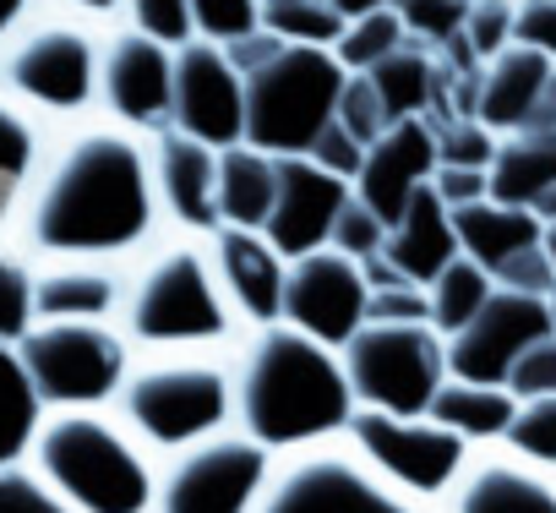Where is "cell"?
<instances>
[{
	"label": "cell",
	"instance_id": "4dcf8cb0",
	"mask_svg": "<svg viewBox=\"0 0 556 513\" xmlns=\"http://www.w3.org/2000/svg\"><path fill=\"white\" fill-rule=\"evenodd\" d=\"M39 426H45V404L17 361V345H0V470L28 464Z\"/></svg>",
	"mask_w": 556,
	"mask_h": 513
},
{
	"label": "cell",
	"instance_id": "681fc988",
	"mask_svg": "<svg viewBox=\"0 0 556 513\" xmlns=\"http://www.w3.org/2000/svg\"><path fill=\"white\" fill-rule=\"evenodd\" d=\"M431 191L442 197L447 213H458V208H469V202H485V197H491V180H485V170H447V164H437Z\"/></svg>",
	"mask_w": 556,
	"mask_h": 513
},
{
	"label": "cell",
	"instance_id": "ac0fdd59",
	"mask_svg": "<svg viewBox=\"0 0 556 513\" xmlns=\"http://www.w3.org/2000/svg\"><path fill=\"white\" fill-rule=\"evenodd\" d=\"M344 202H350V186L323 175L312 159H278V186H273L262 240L285 256V263L328 251V235H333V218H339Z\"/></svg>",
	"mask_w": 556,
	"mask_h": 513
},
{
	"label": "cell",
	"instance_id": "9a60e30c",
	"mask_svg": "<svg viewBox=\"0 0 556 513\" xmlns=\"http://www.w3.org/2000/svg\"><path fill=\"white\" fill-rule=\"evenodd\" d=\"M545 334H551L545 301L513 296V290H491V301L480 306V317L447 339V377L507 388V372L518 366V355L529 345H540Z\"/></svg>",
	"mask_w": 556,
	"mask_h": 513
},
{
	"label": "cell",
	"instance_id": "f5cc1de1",
	"mask_svg": "<svg viewBox=\"0 0 556 513\" xmlns=\"http://www.w3.org/2000/svg\"><path fill=\"white\" fill-rule=\"evenodd\" d=\"M66 7L77 17H115V12H126V0H66Z\"/></svg>",
	"mask_w": 556,
	"mask_h": 513
},
{
	"label": "cell",
	"instance_id": "cb8c5ba5",
	"mask_svg": "<svg viewBox=\"0 0 556 513\" xmlns=\"http://www.w3.org/2000/svg\"><path fill=\"white\" fill-rule=\"evenodd\" d=\"M458 256V235H453V213L442 208V197L426 186V191H415V202L404 208V218L388 229V240H382V263L399 274V279H409V285H431L447 263Z\"/></svg>",
	"mask_w": 556,
	"mask_h": 513
},
{
	"label": "cell",
	"instance_id": "e575fe53",
	"mask_svg": "<svg viewBox=\"0 0 556 513\" xmlns=\"http://www.w3.org/2000/svg\"><path fill=\"white\" fill-rule=\"evenodd\" d=\"M34 290H39V268L17 251H0V345H23L39 328Z\"/></svg>",
	"mask_w": 556,
	"mask_h": 513
},
{
	"label": "cell",
	"instance_id": "6f0895ef",
	"mask_svg": "<svg viewBox=\"0 0 556 513\" xmlns=\"http://www.w3.org/2000/svg\"><path fill=\"white\" fill-rule=\"evenodd\" d=\"M545 317H551V334H556V285H551V296H545Z\"/></svg>",
	"mask_w": 556,
	"mask_h": 513
},
{
	"label": "cell",
	"instance_id": "3957f363",
	"mask_svg": "<svg viewBox=\"0 0 556 513\" xmlns=\"http://www.w3.org/2000/svg\"><path fill=\"white\" fill-rule=\"evenodd\" d=\"M28 464L72 513H153L159 470L148 448L121 426V415L104 410L45 415Z\"/></svg>",
	"mask_w": 556,
	"mask_h": 513
},
{
	"label": "cell",
	"instance_id": "e0dca14e",
	"mask_svg": "<svg viewBox=\"0 0 556 513\" xmlns=\"http://www.w3.org/2000/svg\"><path fill=\"white\" fill-rule=\"evenodd\" d=\"M469 115L496 132H556V66L523 45L502 50L496 61L480 66L475 88H469Z\"/></svg>",
	"mask_w": 556,
	"mask_h": 513
},
{
	"label": "cell",
	"instance_id": "7402d4cb",
	"mask_svg": "<svg viewBox=\"0 0 556 513\" xmlns=\"http://www.w3.org/2000/svg\"><path fill=\"white\" fill-rule=\"evenodd\" d=\"M148 153H153L159 208L191 235H213L218 229V153L180 132H159Z\"/></svg>",
	"mask_w": 556,
	"mask_h": 513
},
{
	"label": "cell",
	"instance_id": "83f0119b",
	"mask_svg": "<svg viewBox=\"0 0 556 513\" xmlns=\"http://www.w3.org/2000/svg\"><path fill=\"white\" fill-rule=\"evenodd\" d=\"M278 186V159L256 148H224L218 153V229H262Z\"/></svg>",
	"mask_w": 556,
	"mask_h": 513
},
{
	"label": "cell",
	"instance_id": "4316f807",
	"mask_svg": "<svg viewBox=\"0 0 556 513\" xmlns=\"http://www.w3.org/2000/svg\"><path fill=\"white\" fill-rule=\"evenodd\" d=\"M485 180H491V202L534 213V202L556 186V132H513V137H502Z\"/></svg>",
	"mask_w": 556,
	"mask_h": 513
},
{
	"label": "cell",
	"instance_id": "f6af8a7d",
	"mask_svg": "<svg viewBox=\"0 0 556 513\" xmlns=\"http://www.w3.org/2000/svg\"><path fill=\"white\" fill-rule=\"evenodd\" d=\"M0 513H72V508L34 475V464H7L0 470Z\"/></svg>",
	"mask_w": 556,
	"mask_h": 513
},
{
	"label": "cell",
	"instance_id": "74e56055",
	"mask_svg": "<svg viewBox=\"0 0 556 513\" xmlns=\"http://www.w3.org/2000/svg\"><path fill=\"white\" fill-rule=\"evenodd\" d=\"M464 12H469V0H393V17L420 50H447L464 34Z\"/></svg>",
	"mask_w": 556,
	"mask_h": 513
},
{
	"label": "cell",
	"instance_id": "8fae6325",
	"mask_svg": "<svg viewBox=\"0 0 556 513\" xmlns=\"http://www.w3.org/2000/svg\"><path fill=\"white\" fill-rule=\"evenodd\" d=\"M256 513H431V508L388 486L350 442H328L273 464Z\"/></svg>",
	"mask_w": 556,
	"mask_h": 513
},
{
	"label": "cell",
	"instance_id": "60d3db41",
	"mask_svg": "<svg viewBox=\"0 0 556 513\" xmlns=\"http://www.w3.org/2000/svg\"><path fill=\"white\" fill-rule=\"evenodd\" d=\"M382 240H388V224L350 191V202L339 208L333 218V235H328V251L350 256V263H371V256H382Z\"/></svg>",
	"mask_w": 556,
	"mask_h": 513
},
{
	"label": "cell",
	"instance_id": "f907efd6",
	"mask_svg": "<svg viewBox=\"0 0 556 513\" xmlns=\"http://www.w3.org/2000/svg\"><path fill=\"white\" fill-rule=\"evenodd\" d=\"M278 50H285V45H278V39H273V34L262 28V34H251V39H240V45H229L224 55H229V66H235V72L245 77V72H256L262 61H273Z\"/></svg>",
	"mask_w": 556,
	"mask_h": 513
},
{
	"label": "cell",
	"instance_id": "d6a6232c",
	"mask_svg": "<svg viewBox=\"0 0 556 513\" xmlns=\"http://www.w3.org/2000/svg\"><path fill=\"white\" fill-rule=\"evenodd\" d=\"M262 28L278 45L333 50L344 34V17L333 12V0H262Z\"/></svg>",
	"mask_w": 556,
	"mask_h": 513
},
{
	"label": "cell",
	"instance_id": "484cf974",
	"mask_svg": "<svg viewBox=\"0 0 556 513\" xmlns=\"http://www.w3.org/2000/svg\"><path fill=\"white\" fill-rule=\"evenodd\" d=\"M513 410H518V399L507 393V388H485V383H458V377H447L442 388H437V399H431V421L437 426H447L464 448H502V437H507V426H513Z\"/></svg>",
	"mask_w": 556,
	"mask_h": 513
},
{
	"label": "cell",
	"instance_id": "c3c4849f",
	"mask_svg": "<svg viewBox=\"0 0 556 513\" xmlns=\"http://www.w3.org/2000/svg\"><path fill=\"white\" fill-rule=\"evenodd\" d=\"M513 45H523V50H534L556 66V0H518Z\"/></svg>",
	"mask_w": 556,
	"mask_h": 513
},
{
	"label": "cell",
	"instance_id": "8d00e7d4",
	"mask_svg": "<svg viewBox=\"0 0 556 513\" xmlns=\"http://www.w3.org/2000/svg\"><path fill=\"white\" fill-rule=\"evenodd\" d=\"M502 448L534 470H551L556 475V399H523L513 410V426L502 437Z\"/></svg>",
	"mask_w": 556,
	"mask_h": 513
},
{
	"label": "cell",
	"instance_id": "8992f818",
	"mask_svg": "<svg viewBox=\"0 0 556 513\" xmlns=\"http://www.w3.org/2000/svg\"><path fill=\"white\" fill-rule=\"evenodd\" d=\"M344 93V66L333 50L285 45L273 61L245 72V148L267 159H306L333 126Z\"/></svg>",
	"mask_w": 556,
	"mask_h": 513
},
{
	"label": "cell",
	"instance_id": "5b68a950",
	"mask_svg": "<svg viewBox=\"0 0 556 513\" xmlns=\"http://www.w3.org/2000/svg\"><path fill=\"white\" fill-rule=\"evenodd\" d=\"M121 426L148 453H186L218 437L235 415V377L213 355H153L131 366L121 399Z\"/></svg>",
	"mask_w": 556,
	"mask_h": 513
},
{
	"label": "cell",
	"instance_id": "ab89813d",
	"mask_svg": "<svg viewBox=\"0 0 556 513\" xmlns=\"http://www.w3.org/2000/svg\"><path fill=\"white\" fill-rule=\"evenodd\" d=\"M437 164L447 170H491L496 159V132H485L475 115H458V121H437Z\"/></svg>",
	"mask_w": 556,
	"mask_h": 513
},
{
	"label": "cell",
	"instance_id": "b9f144b4",
	"mask_svg": "<svg viewBox=\"0 0 556 513\" xmlns=\"http://www.w3.org/2000/svg\"><path fill=\"white\" fill-rule=\"evenodd\" d=\"M126 17H131V34L164 45V50H186L197 34H191V0H126Z\"/></svg>",
	"mask_w": 556,
	"mask_h": 513
},
{
	"label": "cell",
	"instance_id": "bcb514c9",
	"mask_svg": "<svg viewBox=\"0 0 556 513\" xmlns=\"http://www.w3.org/2000/svg\"><path fill=\"white\" fill-rule=\"evenodd\" d=\"M306 159H312L323 175H333V180H344V186L355 191V180H361V164H366V148H361V142H355V137H350V132L333 121V126H328V132L312 142V153H306Z\"/></svg>",
	"mask_w": 556,
	"mask_h": 513
},
{
	"label": "cell",
	"instance_id": "11a10c76",
	"mask_svg": "<svg viewBox=\"0 0 556 513\" xmlns=\"http://www.w3.org/2000/svg\"><path fill=\"white\" fill-rule=\"evenodd\" d=\"M534 218H540V224H556V186H551V191L534 202Z\"/></svg>",
	"mask_w": 556,
	"mask_h": 513
},
{
	"label": "cell",
	"instance_id": "d4e9b609",
	"mask_svg": "<svg viewBox=\"0 0 556 513\" xmlns=\"http://www.w3.org/2000/svg\"><path fill=\"white\" fill-rule=\"evenodd\" d=\"M453 235H458V256L480 263L496 285V274L513 263V256L545 246V224L529 213V208H507V202H469L453 213Z\"/></svg>",
	"mask_w": 556,
	"mask_h": 513
},
{
	"label": "cell",
	"instance_id": "816d5d0a",
	"mask_svg": "<svg viewBox=\"0 0 556 513\" xmlns=\"http://www.w3.org/2000/svg\"><path fill=\"white\" fill-rule=\"evenodd\" d=\"M28 7H34V0H0V45H12V39H17Z\"/></svg>",
	"mask_w": 556,
	"mask_h": 513
},
{
	"label": "cell",
	"instance_id": "603a6c76",
	"mask_svg": "<svg viewBox=\"0 0 556 513\" xmlns=\"http://www.w3.org/2000/svg\"><path fill=\"white\" fill-rule=\"evenodd\" d=\"M39 323H115L126 312V279L110 263H50L34 290Z\"/></svg>",
	"mask_w": 556,
	"mask_h": 513
},
{
	"label": "cell",
	"instance_id": "7dc6e473",
	"mask_svg": "<svg viewBox=\"0 0 556 513\" xmlns=\"http://www.w3.org/2000/svg\"><path fill=\"white\" fill-rule=\"evenodd\" d=\"M366 323H431V301L420 285L399 279V285L366 296Z\"/></svg>",
	"mask_w": 556,
	"mask_h": 513
},
{
	"label": "cell",
	"instance_id": "d6986e66",
	"mask_svg": "<svg viewBox=\"0 0 556 513\" xmlns=\"http://www.w3.org/2000/svg\"><path fill=\"white\" fill-rule=\"evenodd\" d=\"M431 175H437V132H431V121H399L366 148L355 197L393 229L404 218V208L415 202V191L431 186Z\"/></svg>",
	"mask_w": 556,
	"mask_h": 513
},
{
	"label": "cell",
	"instance_id": "ffe728a7",
	"mask_svg": "<svg viewBox=\"0 0 556 513\" xmlns=\"http://www.w3.org/2000/svg\"><path fill=\"white\" fill-rule=\"evenodd\" d=\"M207 263H213L218 290H224L235 317H245L256 328H273L278 317H285V274H290V263L262 240V229H213Z\"/></svg>",
	"mask_w": 556,
	"mask_h": 513
},
{
	"label": "cell",
	"instance_id": "836d02e7",
	"mask_svg": "<svg viewBox=\"0 0 556 513\" xmlns=\"http://www.w3.org/2000/svg\"><path fill=\"white\" fill-rule=\"evenodd\" d=\"M404 45H409V34H404V23H399L393 7H388V12L350 17L344 34H339V45H333V61L344 66V77H355V72L382 66V61H388L393 50H404Z\"/></svg>",
	"mask_w": 556,
	"mask_h": 513
},
{
	"label": "cell",
	"instance_id": "2e32d148",
	"mask_svg": "<svg viewBox=\"0 0 556 513\" xmlns=\"http://www.w3.org/2000/svg\"><path fill=\"white\" fill-rule=\"evenodd\" d=\"M169 88H175V50L115 34L99 55V104L115 115L121 132H169Z\"/></svg>",
	"mask_w": 556,
	"mask_h": 513
},
{
	"label": "cell",
	"instance_id": "4fadbf2b",
	"mask_svg": "<svg viewBox=\"0 0 556 513\" xmlns=\"http://www.w3.org/2000/svg\"><path fill=\"white\" fill-rule=\"evenodd\" d=\"M169 132L224 153L245 142V77L229 66L218 45L191 39L175 50V88H169Z\"/></svg>",
	"mask_w": 556,
	"mask_h": 513
},
{
	"label": "cell",
	"instance_id": "7a4b0ae2",
	"mask_svg": "<svg viewBox=\"0 0 556 513\" xmlns=\"http://www.w3.org/2000/svg\"><path fill=\"white\" fill-rule=\"evenodd\" d=\"M235 415L251 442L267 453H306L328 448L350 431L355 393L344 377L339 350L273 323L235 361Z\"/></svg>",
	"mask_w": 556,
	"mask_h": 513
},
{
	"label": "cell",
	"instance_id": "f1b7e54d",
	"mask_svg": "<svg viewBox=\"0 0 556 513\" xmlns=\"http://www.w3.org/2000/svg\"><path fill=\"white\" fill-rule=\"evenodd\" d=\"M39 164H45L39 115H28L17 99L0 93V229L23 213V202L39 180Z\"/></svg>",
	"mask_w": 556,
	"mask_h": 513
},
{
	"label": "cell",
	"instance_id": "f546056e",
	"mask_svg": "<svg viewBox=\"0 0 556 513\" xmlns=\"http://www.w3.org/2000/svg\"><path fill=\"white\" fill-rule=\"evenodd\" d=\"M366 77H371V88H377V99H382V110H388L393 126L399 121H426V110L437 104V55L420 50V45L393 50Z\"/></svg>",
	"mask_w": 556,
	"mask_h": 513
},
{
	"label": "cell",
	"instance_id": "db71d44e",
	"mask_svg": "<svg viewBox=\"0 0 556 513\" xmlns=\"http://www.w3.org/2000/svg\"><path fill=\"white\" fill-rule=\"evenodd\" d=\"M393 0H333V12L350 23V17H366V12H388Z\"/></svg>",
	"mask_w": 556,
	"mask_h": 513
},
{
	"label": "cell",
	"instance_id": "7c38bea8",
	"mask_svg": "<svg viewBox=\"0 0 556 513\" xmlns=\"http://www.w3.org/2000/svg\"><path fill=\"white\" fill-rule=\"evenodd\" d=\"M273 480V453L245 431H218L159 470L153 513H256Z\"/></svg>",
	"mask_w": 556,
	"mask_h": 513
},
{
	"label": "cell",
	"instance_id": "277c9868",
	"mask_svg": "<svg viewBox=\"0 0 556 513\" xmlns=\"http://www.w3.org/2000/svg\"><path fill=\"white\" fill-rule=\"evenodd\" d=\"M126 339L164 350V355H202L207 345H224L235 334V312L218 290V274L207 251L197 246H164L153 251L142 274L126 285Z\"/></svg>",
	"mask_w": 556,
	"mask_h": 513
},
{
	"label": "cell",
	"instance_id": "52a82bcc",
	"mask_svg": "<svg viewBox=\"0 0 556 513\" xmlns=\"http://www.w3.org/2000/svg\"><path fill=\"white\" fill-rule=\"evenodd\" d=\"M17 361H23L45 415L104 410L121 399V388L131 377V345L110 323H39L17 345Z\"/></svg>",
	"mask_w": 556,
	"mask_h": 513
},
{
	"label": "cell",
	"instance_id": "ee69618b",
	"mask_svg": "<svg viewBox=\"0 0 556 513\" xmlns=\"http://www.w3.org/2000/svg\"><path fill=\"white\" fill-rule=\"evenodd\" d=\"M507 393L523 399H556V334H545L540 345H529L518 355V366L507 372Z\"/></svg>",
	"mask_w": 556,
	"mask_h": 513
},
{
	"label": "cell",
	"instance_id": "9c48e42d",
	"mask_svg": "<svg viewBox=\"0 0 556 513\" xmlns=\"http://www.w3.org/2000/svg\"><path fill=\"white\" fill-rule=\"evenodd\" d=\"M99 55L104 45L83 23H39L7 45L0 88L28 115H83L99 104Z\"/></svg>",
	"mask_w": 556,
	"mask_h": 513
},
{
	"label": "cell",
	"instance_id": "1f68e13d",
	"mask_svg": "<svg viewBox=\"0 0 556 513\" xmlns=\"http://www.w3.org/2000/svg\"><path fill=\"white\" fill-rule=\"evenodd\" d=\"M491 274L480 263H469V256H453V263L426 285V301H431V328L442 339H453L458 328H469L480 317V306L491 301Z\"/></svg>",
	"mask_w": 556,
	"mask_h": 513
},
{
	"label": "cell",
	"instance_id": "ba28073f",
	"mask_svg": "<svg viewBox=\"0 0 556 513\" xmlns=\"http://www.w3.org/2000/svg\"><path fill=\"white\" fill-rule=\"evenodd\" d=\"M339 361L355 410L426 415L437 388L447 383V339L431 323H366L339 350Z\"/></svg>",
	"mask_w": 556,
	"mask_h": 513
},
{
	"label": "cell",
	"instance_id": "30bf717a",
	"mask_svg": "<svg viewBox=\"0 0 556 513\" xmlns=\"http://www.w3.org/2000/svg\"><path fill=\"white\" fill-rule=\"evenodd\" d=\"M344 442L404 497L415 502H442L464 464L475 459V448H464L447 426H437L431 415H388V410H355Z\"/></svg>",
	"mask_w": 556,
	"mask_h": 513
},
{
	"label": "cell",
	"instance_id": "6da1fadb",
	"mask_svg": "<svg viewBox=\"0 0 556 513\" xmlns=\"http://www.w3.org/2000/svg\"><path fill=\"white\" fill-rule=\"evenodd\" d=\"M159 213L153 153L137 142V132L93 126L66 137L39 164L23 202V229L50 263H110L153 240Z\"/></svg>",
	"mask_w": 556,
	"mask_h": 513
},
{
	"label": "cell",
	"instance_id": "9f6ffc18",
	"mask_svg": "<svg viewBox=\"0 0 556 513\" xmlns=\"http://www.w3.org/2000/svg\"><path fill=\"white\" fill-rule=\"evenodd\" d=\"M545 256L556 263V224H545Z\"/></svg>",
	"mask_w": 556,
	"mask_h": 513
},
{
	"label": "cell",
	"instance_id": "d590c367",
	"mask_svg": "<svg viewBox=\"0 0 556 513\" xmlns=\"http://www.w3.org/2000/svg\"><path fill=\"white\" fill-rule=\"evenodd\" d=\"M513 17H518V0H469L464 12V34L447 45L469 61H496L502 50H513Z\"/></svg>",
	"mask_w": 556,
	"mask_h": 513
},
{
	"label": "cell",
	"instance_id": "7bdbcfd3",
	"mask_svg": "<svg viewBox=\"0 0 556 513\" xmlns=\"http://www.w3.org/2000/svg\"><path fill=\"white\" fill-rule=\"evenodd\" d=\"M361 148H371L393 121H388V110H382V99H377V88H371V77L366 72H355V77H344V93H339V115H333Z\"/></svg>",
	"mask_w": 556,
	"mask_h": 513
},
{
	"label": "cell",
	"instance_id": "5bb4252c",
	"mask_svg": "<svg viewBox=\"0 0 556 513\" xmlns=\"http://www.w3.org/2000/svg\"><path fill=\"white\" fill-rule=\"evenodd\" d=\"M366 296L371 290L361 263H350L339 251H312L285 274V317L278 323L328 350H344L366 328Z\"/></svg>",
	"mask_w": 556,
	"mask_h": 513
},
{
	"label": "cell",
	"instance_id": "44dd1931",
	"mask_svg": "<svg viewBox=\"0 0 556 513\" xmlns=\"http://www.w3.org/2000/svg\"><path fill=\"white\" fill-rule=\"evenodd\" d=\"M442 508L447 513H556V475L513 459L507 448H485L464 464Z\"/></svg>",
	"mask_w": 556,
	"mask_h": 513
},
{
	"label": "cell",
	"instance_id": "f35d334b",
	"mask_svg": "<svg viewBox=\"0 0 556 513\" xmlns=\"http://www.w3.org/2000/svg\"><path fill=\"white\" fill-rule=\"evenodd\" d=\"M191 34L202 45H240L251 34H262V0H191Z\"/></svg>",
	"mask_w": 556,
	"mask_h": 513
}]
</instances>
